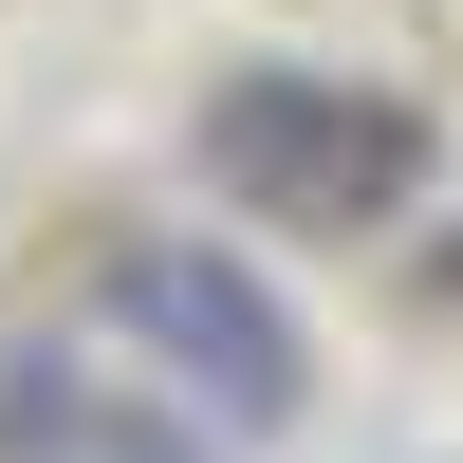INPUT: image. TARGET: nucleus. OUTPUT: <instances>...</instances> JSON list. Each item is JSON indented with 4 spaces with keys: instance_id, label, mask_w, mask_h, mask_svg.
<instances>
[{
    "instance_id": "nucleus-3",
    "label": "nucleus",
    "mask_w": 463,
    "mask_h": 463,
    "mask_svg": "<svg viewBox=\"0 0 463 463\" xmlns=\"http://www.w3.org/2000/svg\"><path fill=\"white\" fill-rule=\"evenodd\" d=\"M0 463H241L93 334H0Z\"/></svg>"
},
{
    "instance_id": "nucleus-2",
    "label": "nucleus",
    "mask_w": 463,
    "mask_h": 463,
    "mask_svg": "<svg viewBox=\"0 0 463 463\" xmlns=\"http://www.w3.org/2000/svg\"><path fill=\"white\" fill-rule=\"evenodd\" d=\"M204 185L279 241H371L427 185V111L353 93V74H222L204 93Z\"/></svg>"
},
{
    "instance_id": "nucleus-1",
    "label": "nucleus",
    "mask_w": 463,
    "mask_h": 463,
    "mask_svg": "<svg viewBox=\"0 0 463 463\" xmlns=\"http://www.w3.org/2000/svg\"><path fill=\"white\" fill-rule=\"evenodd\" d=\"M93 353H130L222 445H297L316 427V316L279 297L260 241H204V222H111L93 241Z\"/></svg>"
}]
</instances>
